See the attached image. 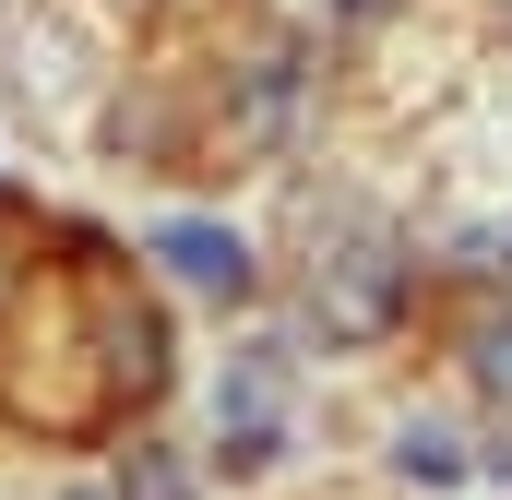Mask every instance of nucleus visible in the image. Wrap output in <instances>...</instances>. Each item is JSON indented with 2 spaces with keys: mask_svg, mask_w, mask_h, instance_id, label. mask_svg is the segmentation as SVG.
<instances>
[{
  "mask_svg": "<svg viewBox=\"0 0 512 500\" xmlns=\"http://www.w3.org/2000/svg\"><path fill=\"white\" fill-rule=\"evenodd\" d=\"M155 262H167L179 286H215V298H239V286H251V250L227 239V227H167V239H155Z\"/></svg>",
  "mask_w": 512,
  "mask_h": 500,
  "instance_id": "obj_1",
  "label": "nucleus"
},
{
  "mask_svg": "<svg viewBox=\"0 0 512 500\" xmlns=\"http://www.w3.org/2000/svg\"><path fill=\"white\" fill-rule=\"evenodd\" d=\"M382 310H393V262H382V250H358V274H346V298H334V334H370Z\"/></svg>",
  "mask_w": 512,
  "mask_h": 500,
  "instance_id": "obj_2",
  "label": "nucleus"
},
{
  "mask_svg": "<svg viewBox=\"0 0 512 500\" xmlns=\"http://www.w3.org/2000/svg\"><path fill=\"white\" fill-rule=\"evenodd\" d=\"M84 500H191V477H179L167 453H131V477H120V489H84Z\"/></svg>",
  "mask_w": 512,
  "mask_h": 500,
  "instance_id": "obj_3",
  "label": "nucleus"
},
{
  "mask_svg": "<svg viewBox=\"0 0 512 500\" xmlns=\"http://www.w3.org/2000/svg\"><path fill=\"white\" fill-rule=\"evenodd\" d=\"M477 381L512 405V322H489V334H477Z\"/></svg>",
  "mask_w": 512,
  "mask_h": 500,
  "instance_id": "obj_4",
  "label": "nucleus"
},
{
  "mask_svg": "<svg viewBox=\"0 0 512 500\" xmlns=\"http://www.w3.org/2000/svg\"><path fill=\"white\" fill-rule=\"evenodd\" d=\"M405 465H417V477H453V465H465V453H453V441H441V429H405Z\"/></svg>",
  "mask_w": 512,
  "mask_h": 500,
  "instance_id": "obj_5",
  "label": "nucleus"
},
{
  "mask_svg": "<svg viewBox=\"0 0 512 500\" xmlns=\"http://www.w3.org/2000/svg\"><path fill=\"white\" fill-rule=\"evenodd\" d=\"M346 12H382V0H346Z\"/></svg>",
  "mask_w": 512,
  "mask_h": 500,
  "instance_id": "obj_6",
  "label": "nucleus"
}]
</instances>
